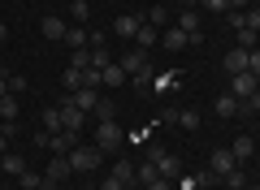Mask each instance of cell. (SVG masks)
<instances>
[{
  "mask_svg": "<svg viewBox=\"0 0 260 190\" xmlns=\"http://www.w3.org/2000/svg\"><path fill=\"white\" fill-rule=\"evenodd\" d=\"M143 18H148L152 26H169V9H165V5H156V9H148Z\"/></svg>",
  "mask_w": 260,
  "mask_h": 190,
  "instance_id": "cell-29",
  "label": "cell"
},
{
  "mask_svg": "<svg viewBox=\"0 0 260 190\" xmlns=\"http://www.w3.org/2000/svg\"><path fill=\"white\" fill-rule=\"evenodd\" d=\"M0 169H5V173H13V177H18V173H26V160H22L18 151H5V156H0Z\"/></svg>",
  "mask_w": 260,
  "mask_h": 190,
  "instance_id": "cell-21",
  "label": "cell"
},
{
  "mask_svg": "<svg viewBox=\"0 0 260 190\" xmlns=\"http://www.w3.org/2000/svg\"><path fill=\"white\" fill-rule=\"evenodd\" d=\"M0 121H5V126L18 121V95H5V100H0Z\"/></svg>",
  "mask_w": 260,
  "mask_h": 190,
  "instance_id": "cell-24",
  "label": "cell"
},
{
  "mask_svg": "<svg viewBox=\"0 0 260 190\" xmlns=\"http://www.w3.org/2000/svg\"><path fill=\"white\" fill-rule=\"evenodd\" d=\"M5 39H9V26H5V22H0V44H5Z\"/></svg>",
  "mask_w": 260,
  "mask_h": 190,
  "instance_id": "cell-45",
  "label": "cell"
},
{
  "mask_svg": "<svg viewBox=\"0 0 260 190\" xmlns=\"http://www.w3.org/2000/svg\"><path fill=\"white\" fill-rule=\"evenodd\" d=\"M121 82H126V69H121L117 61L100 69V91H113V87H121Z\"/></svg>",
  "mask_w": 260,
  "mask_h": 190,
  "instance_id": "cell-12",
  "label": "cell"
},
{
  "mask_svg": "<svg viewBox=\"0 0 260 190\" xmlns=\"http://www.w3.org/2000/svg\"><path fill=\"white\" fill-rule=\"evenodd\" d=\"M78 87H83V69L70 65V69H65V91H78Z\"/></svg>",
  "mask_w": 260,
  "mask_h": 190,
  "instance_id": "cell-33",
  "label": "cell"
},
{
  "mask_svg": "<svg viewBox=\"0 0 260 190\" xmlns=\"http://www.w3.org/2000/svg\"><path fill=\"white\" fill-rule=\"evenodd\" d=\"M160 44H165L169 52H182V48H191V44H186V30H178V26H165V30H160Z\"/></svg>",
  "mask_w": 260,
  "mask_h": 190,
  "instance_id": "cell-15",
  "label": "cell"
},
{
  "mask_svg": "<svg viewBox=\"0 0 260 190\" xmlns=\"http://www.w3.org/2000/svg\"><path fill=\"white\" fill-rule=\"evenodd\" d=\"M221 181H225V190H247V177H243V169H230Z\"/></svg>",
  "mask_w": 260,
  "mask_h": 190,
  "instance_id": "cell-27",
  "label": "cell"
},
{
  "mask_svg": "<svg viewBox=\"0 0 260 190\" xmlns=\"http://www.w3.org/2000/svg\"><path fill=\"white\" fill-rule=\"evenodd\" d=\"M70 18H74V26H87L91 22V5L87 0H70Z\"/></svg>",
  "mask_w": 260,
  "mask_h": 190,
  "instance_id": "cell-20",
  "label": "cell"
},
{
  "mask_svg": "<svg viewBox=\"0 0 260 190\" xmlns=\"http://www.w3.org/2000/svg\"><path fill=\"white\" fill-rule=\"evenodd\" d=\"M152 164H156V173H160L165 181H178V177H182V160H178V156L156 151V156H152Z\"/></svg>",
  "mask_w": 260,
  "mask_h": 190,
  "instance_id": "cell-5",
  "label": "cell"
},
{
  "mask_svg": "<svg viewBox=\"0 0 260 190\" xmlns=\"http://www.w3.org/2000/svg\"><path fill=\"white\" fill-rule=\"evenodd\" d=\"M95 147H100L104 156L121 147V130H117V121H95Z\"/></svg>",
  "mask_w": 260,
  "mask_h": 190,
  "instance_id": "cell-2",
  "label": "cell"
},
{
  "mask_svg": "<svg viewBox=\"0 0 260 190\" xmlns=\"http://www.w3.org/2000/svg\"><path fill=\"white\" fill-rule=\"evenodd\" d=\"M9 151V130H0V156Z\"/></svg>",
  "mask_w": 260,
  "mask_h": 190,
  "instance_id": "cell-44",
  "label": "cell"
},
{
  "mask_svg": "<svg viewBox=\"0 0 260 190\" xmlns=\"http://www.w3.org/2000/svg\"><path fill=\"white\" fill-rule=\"evenodd\" d=\"M251 5H260V0H251Z\"/></svg>",
  "mask_w": 260,
  "mask_h": 190,
  "instance_id": "cell-48",
  "label": "cell"
},
{
  "mask_svg": "<svg viewBox=\"0 0 260 190\" xmlns=\"http://www.w3.org/2000/svg\"><path fill=\"white\" fill-rule=\"evenodd\" d=\"M156 44H160V30L152 26V22H143L139 35H135V48H143V52H148V48H156Z\"/></svg>",
  "mask_w": 260,
  "mask_h": 190,
  "instance_id": "cell-18",
  "label": "cell"
},
{
  "mask_svg": "<svg viewBox=\"0 0 260 190\" xmlns=\"http://www.w3.org/2000/svg\"><path fill=\"white\" fill-rule=\"evenodd\" d=\"M100 190H130V186H126V181H117V177H113V173H109V177L100 181Z\"/></svg>",
  "mask_w": 260,
  "mask_h": 190,
  "instance_id": "cell-38",
  "label": "cell"
},
{
  "mask_svg": "<svg viewBox=\"0 0 260 190\" xmlns=\"http://www.w3.org/2000/svg\"><path fill=\"white\" fill-rule=\"evenodd\" d=\"M204 9H213V13H230V0H204Z\"/></svg>",
  "mask_w": 260,
  "mask_h": 190,
  "instance_id": "cell-39",
  "label": "cell"
},
{
  "mask_svg": "<svg viewBox=\"0 0 260 190\" xmlns=\"http://www.w3.org/2000/svg\"><path fill=\"white\" fill-rule=\"evenodd\" d=\"M48 147H52V151L56 156H70V151H74V130H56V134H48Z\"/></svg>",
  "mask_w": 260,
  "mask_h": 190,
  "instance_id": "cell-10",
  "label": "cell"
},
{
  "mask_svg": "<svg viewBox=\"0 0 260 190\" xmlns=\"http://www.w3.org/2000/svg\"><path fill=\"white\" fill-rule=\"evenodd\" d=\"M208 169H213L217 177H225V173H230V169H239V160H234V156H230V147H217V151L208 156Z\"/></svg>",
  "mask_w": 260,
  "mask_h": 190,
  "instance_id": "cell-8",
  "label": "cell"
},
{
  "mask_svg": "<svg viewBox=\"0 0 260 190\" xmlns=\"http://www.w3.org/2000/svg\"><path fill=\"white\" fill-rule=\"evenodd\" d=\"M113 177H117V181H126V186H135V164H130V160L113 164Z\"/></svg>",
  "mask_w": 260,
  "mask_h": 190,
  "instance_id": "cell-26",
  "label": "cell"
},
{
  "mask_svg": "<svg viewBox=\"0 0 260 190\" xmlns=\"http://www.w3.org/2000/svg\"><path fill=\"white\" fill-rule=\"evenodd\" d=\"M91 48H109V30H91Z\"/></svg>",
  "mask_w": 260,
  "mask_h": 190,
  "instance_id": "cell-40",
  "label": "cell"
},
{
  "mask_svg": "<svg viewBox=\"0 0 260 190\" xmlns=\"http://www.w3.org/2000/svg\"><path fill=\"white\" fill-rule=\"evenodd\" d=\"M143 22H148V18H139V13H121V18L113 22V35H117V39H126V44H130V39L139 35V26H143Z\"/></svg>",
  "mask_w": 260,
  "mask_h": 190,
  "instance_id": "cell-4",
  "label": "cell"
},
{
  "mask_svg": "<svg viewBox=\"0 0 260 190\" xmlns=\"http://www.w3.org/2000/svg\"><path fill=\"white\" fill-rule=\"evenodd\" d=\"M117 65L126 69V78H135V73H139L143 65H152V61H148V52H143V48H126V56H117Z\"/></svg>",
  "mask_w": 260,
  "mask_h": 190,
  "instance_id": "cell-6",
  "label": "cell"
},
{
  "mask_svg": "<svg viewBox=\"0 0 260 190\" xmlns=\"http://www.w3.org/2000/svg\"><path fill=\"white\" fill-rule=\"evenodd\" d=\"M65 44H70V52H78V48H91V30L70 26V30H65Z\"/></svg>",
  "mask_w": 260,
  "mask_h": 190,
  "instance_id": "cell-19",
  "label": "cell"
},
{
  "mask_svg": "<svg viewBox=\"0 0 260 190\" xmlns=\"http://www.w3.org/2000/svg\"><path fill=\"white\" fill-rule=\"evenodd\" d=\"M39 30H44V39H52V44H61V39H65V30H70V26H65V22L56 18V13H48V18L39 22Z\"/></svg>",
  "mask_w": 260,
  "mask_h": 190,
  "instance_id": "cell-11",
  "label": "cell"
},
{
  "mask_svg": "<svg viewBox=\"0 0 260 190\" xmlns=\"http://www.w3.org/2000/svg\"><path fill=\"white\" fill-rule=\"evenodd\" d=\"M130 82H135V87H139V91H148L152 82H156V73H152V65H143V69L135 73V78H130Z\"/></svg>",
  "mask_w": 260,
  "mask_h": 190,
  "instance_id": "cell-28",
  "label": "cell"
},
{
  "mask_svg": "<svg viewBox=\"0 0 260 190\" xmlns=\"http://www.w3.org/2000/svg\"><path fill=\"white\" fill-rule=\"evenodd\" d=\"M18 190H44V173H18Z\"/></svg>",
  "mask_w": 260,
  "mask_h": 190,
  "instance_id": "cell-22",
  "label": "cell"
},
{
  "mask_svg": "<svg viewBox=\"0 0 260 190\" xmlns=\"http://www.w3.org/2000/svg\"><path fill=\"white\" fill-rule=\"evenodd\" d=\"M87 5H91V0H87Z\"/></svg>",
  "mask_w": 260,
  "mask_h": 190,
  "instance_id": "cell-50",
  "label": "cell"
},
{
  "mask_svg": "<svg viewBox=\"0 0 260 190\" xmlns=\"http://www.w3.org/2000/svg\"><path fill=\"white\" fill-rule=\"evenodd\" d=\"M83 87H91V91H100V69H83Z\"/></svg>",
  "mask_w": 260,
  "mask_h": 190,
  "instance_id": "cell-36",
  "label": "cell"
},
{
  "mask_svg": "<svg viewBox=\"0 0 260 190\" xmlns=\"http://www.w3.org/2000/svg\"><path fill=\"white\" fill-rule=\"evenodd\" d=\"M225 73H247V48H230V56H225Z\"/></svg>",
  "mask_w": 260,
  "mask_h": 190,
  "instance_id": "cell-17",
  "label": "cell"
},
{
  "mask_svg": "<svg viewBox=\"0 0 260 190\" xmlns=\"http://www.w3.org/2000/svg\"><path fill=\"white\" fill-rule=\"evenodd\" d=\"M260 87V78H251V73H234V87H230V95L234 100H247L251 91Z\"/></svg>",
  "mask_w": 260,
  "mask_h": 190,
  "instance_id": "cell-13",
  "label": "cell"
},
{
  "mask_svg": "<svg viewBox=\"0 0 260 190\" xmlns=\"http://www.w3.org/2000/svg\"><path fill=\"white\" fill-rule=\"evenodd\" d=\"M230 156H234V160H251V156H256V138H251V134H239V138H234V147H230Z\"/></svg>",
  "mask_w": 260,
  "mask_h": 190,
  "instance_id": "cell-16",
  "label": "cell"
},
{
  "mask_svg": "<svg viewBox=\"0 0 260 190\" xmlns=\"http://www.w3.org/2000/svg\"><path fill=\"white\" fill-rule=\"evenodd\" d=\"M178 126H182V130H195V126H200V112H195V108H178Z\"/></svg>",
  "mask_w": 260,
  "mask_h": 190,
  "instance_id": "cell-30",
  "label": "cell"
},
{
  "mask_svg": "<svg viewBox=\"0 0 260 190\" xmlns=\"http://www.w3.org/2000/svg\"><path fill=\"white\" fill-rule=\"evenodd\" d=\"M83 121H87V112L74 108V104L61 95V130H74V134H78V130H83Z\"/></svg>",
  "mask_w": 260,
  "mask_h": 190,
  "instance_id": "cell-7",
  "label": "cell"
},
{
  "mask_svg": "<svg viewBox=\"0 0 260 190\" xmlns=\"http://www.w3.org/2000/svg\"><path fill=\"white\" fill-rule=\"evenodd\" d=\"M104 65H113L109 48H91V69H104Z\"/></svg>",
  "mask_w": 260,
  "mask_h": 190,
  "instance_id": "cell-32",
  "label": "cell"
},
{
  "mask_svg": "<svg viewBox=\"0 0 260 190\" xmlns=\"http://www.w3.org/2000/svg\"><path fill=\"white\" fill-rule=\"evenodd\" d=\"M44 130H48V134L61 130V108H44Z\"/></svg>",
  "mask_w": 260,
  "mask_h": 190,
  "instance_id": "cell-31",
  "label": "cell"
},
{
  "mask_svg": "<svg viewBox=\"0 0 260 190\" xmlns=\"http://www.w3.org/2000/svg\"><path fill=\"white\" fill-rule=\"evenodd\" d=\"M247 73H251V78H260V48H251V52H247Z\"/></svg>",
  "mask_w": 260,
  "mask_h": 190,
  "instance_id": "cell-34",
  "label": "cell"
},
{
  "mask_svg": "<svg viewBox=\"0 0 260 190\" xmlns=\"http://www.w3.org/2000/svg\"><path fill=\"white\" fill-rule=\"evenodd\" d=\"M113 112H117V108H113V100H109V95H100V100H95V112H91V117H95V121H113Z\"/></svg>",
  "mask_w": 260,
  "mask_h": 190,
  "instance_id": "cell-25",
  "label": "cell"
},
{
  "mask_svg": "<svg viewBox=\"0 0 260 190\" xmlns=\"http://www.w3.org/2000/svg\"><path fill=\"white\" fill-rule=\"evenodd\" d=\"M234 39H239L234 48H247V52H251V48H256V39H260V30H251V26H239V30H234Z\"/></svg>",
  "mask_w": 260,
  "mask_h": 190,
  "instance_id": "cell-23",
  "label": "cell"
},
{
  "mask_svg": "<svg viewBox=\"0 0 260 190\" xmlns=\"http://www.w3.org/2000/svg\"><path fill=\"white\" fill-rule=\"evenodd\" d=\"M95 164H104V151L95 143H78L74 151H70V169L74 173H95Z\"/></svg>",
  "mask_w": 260,
  "mask_h": 190,
  "instance_id": "cell-1",
  "label": "cell"
},
{
  "mask_svg": "<svg viewBox=\"0 0 260 190\" xmlns=\"http://www.w3.org/2000/svg\"><path fill=\"white\" fill-rule=\"evenodd\" d=\"M70 173H74L70 169V156H52V164H48V173H44V190H56Z\"/></svg>",
  "mask_w": 260,
  "mask_h": 190,
  "instance_id": "cell-3",
  "label": "cell"
},
{
  "mask_svg": "<svg viewBox=\"0 0 260 190\" xmlns=\"http://www.w3.org/2000/svg\"><path fill=\"white\" fill-rule=\"evenodd\" d=\"M247 190H260V186H247Z\"/></svg>",
  "mask_w": 260,
  "mask_h": 190,
  "instance_id": "cell-47",
  "label": "cell"
},
{
  "mask_svg": "<svg viewBox=\"0 0 260 190\" xmlns=\"http://www.w3.org/2000/svg\"><path fill=\"white\" fill-rule=\"evenodd\" d=\"M9 95V69H0V100Z\"/></svg>",
  "mask_w": 260,
  "mask_h": 190,
  "instance_id": "cell-43",
  "label": "cell"
},
{
  "mask_svg": "<svg viewBox=\"0 0 260 190\" xmlns=\"http://www.w3.org/2000/svg\"><path fill=\"white\" fill-rule=\"evenodd\" d=\"M0 130H5V121H0Z\"/></svg>",
  "mask_w": 260,
  "mask_h": 190,
  "instance_id": "cell-49",
  "label": "cell"
},
{
  "mask_svg": "<svg viewBox=\"0 0 260 190\" xmlns=\"http://www.w3.org/2000/svg\"><path fill=\"white\" fill-rule=\"evenodd\" d=\"M213 112H217V117H225V121H230V117H239V112H243V100H234V95H217Z\"/></svg>",
  "mask_w": 260,
  "mask_h": 190,
  "instance_id": "cell-14",
  "label": "cell"
},
{
  "mask_svg": "<svg viewBox=\"0 0 260 190\" xmlns=\"http://www.w3.org/2000/svg\"><path fill=\"white\" fill-rule=\"evenodd\" d=\"M143 190H174V181H165V177H152Z\"/></svg>",
  "mask_w": 260,
  "mask_h": 190,
  "instance_id": "cell-42",
  "label": "cell"
},
{
  "mask_svg": "<svg viewBox=\"0 0 260 190\" xmlns=\"http://www.w3.org/2000/svg\"><path fill=\"white\" fill-rule=\"evenodd\" d=\"M178 5H182V9H195V5H200V0H178Z\"/></svg>",
  "mask_w": 260,
  "mask_h": 190,
  "instance_id": "cell-46",
  "label": "cell"
},
{
  "mask_svg": "<svg viewBox=\"0 0 260 190\" xmlns=\"http://www.w3.org/2000/svg\"><path fill=\"white\" fill-rule=\"evenodd\" d=\"M243 108H251V112H260V87H256V91H251L247 100H243Z\"/></svg>",
  "mask_w": 260,
  "mask_h": 190,
  "instance_id": "cell-41",
  "label": "cell"
},
{
  "mask_svg": "<svg viewBox=\"0 0 260 190\" xmlns=\"http://www.w3.org/2000/svg\"><path fill=\"white\" fill-rule=\"evenodd\" d=\"M22 91H26V78L22 73H9V95H22Z\"/></svg>",
  "mask_w": 260,
  "mask_h": 190,
  "instance_id": "cell-35",
  "label": "cell"
},
{
  "mask_svg": "<svg viewBox=\"0 0 260 190\" xmlns=\"http://www.w3.org/2000/svg\"><path fill=\"white\" fill-rule=\"evenodd\" d=\"M243 18H247V26H251V30H260V5H251V9L243 13Z\"/></svg>",
  "mask_w": 260,
  "mask_h": 190,
  "instance_id": "cell-37",
  "label": "cell"
},
{
  "mask_svg": "<svg viewBox=\"0 0 260 190\" xmlns=\"http://www.w3.org/2000/svg\"><path fill=\"white\" fill-rule=\"evenodd\" d=\"M65 100H70V104H74V108H83L87 117H91V112H95V100H100V95H95L91 87H78V91H70Z\"/></svg>",
  "mask_w": 260,
  "mask_h": 190,
  "instance_id": "cell-9",
  "label": "cell"
}]
</instances>
